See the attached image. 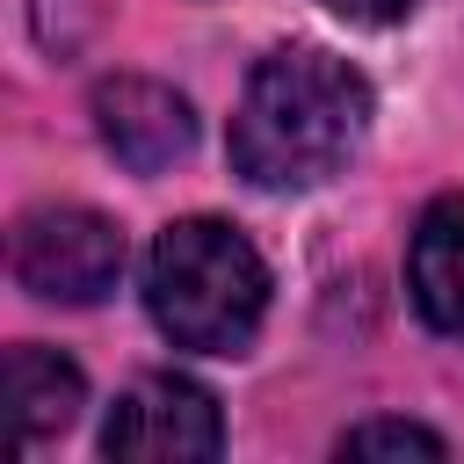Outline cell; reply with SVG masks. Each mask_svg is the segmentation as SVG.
I'll use <instances>...</instances> for the list:
<instances>
[{"instance_id":"obj_1","label":"cell","mask_w":464,"mask_h":464,"mask_svg":"<svg viewBox=\"0 0 464 464\" xmlns=\"http://www.w3.org/2000/svg\"><path fill=\"white\" fill-rule=\"evenodd\" d=\"M370 130V80L319 51V44H283L246 72V94L232 109V167L268 188L297 196L334 181Z\"/></svg>"},{"instance_id":"obj_2","label":"cell","mask_w":464,"mask_h":464,"mask_svg":"<svg viewBox=\"0 0 464 464\" xmlns=\"http://www.w3.org/2000/svg\"><path fill=\"white\" fill-rule=\"evenodd\" d=\"M145 312L188 355H239L268 312V268L225 218H174L145 254Z\"/></svg>"},{"instance_id":"obj_3","label":"cell","mask_w":464,"mask_h":464,"mask_svg":"<svg viewBox=\"0 0 464 464\" xmlns=\"http://www.w3.org/2000/svg\"><path fill=\"white\" fill-rule=\"evenodd\" d=\"M123 276V232L87 203H44L14 225V283L44 304H94Z\"/></svg>"},{"instance_id":"obj_4","label":"cell","mask_w":464,"mask_h":464,"mask_svg":"<svg viewBox=\"0 0 464 464\" xmlns=\"http://www.w3.org/2000/svg\"><path fill=\"white\" fill-rule=\"evenodd\" d=\"M102 450L123 464H203L225 450V420L196 377L160 370L116 399V413L102 420Z\"/></svg>"},{"instance_id":"obj_5","label":"cell","mask_w":464,"mask_h":464,"mask_svg":"<svg viewBox=\"0 0 464 464\" xmlns=\"http://www.w3.org/2000/svg\"><path fill=\"white\" fill-rule=\"evenodd\" d=\"M94 130L130 174H160L196 145L188 102L174 87H160V80H138V72H116V80L94 87Z\"/></svg>"},{"instance_id":"obj_6","label":"cell","mask_w":464,"mask_h":464,"mask_svg":"<svg viewBox=\"0 0 464 464\" xmlns=\"http://www.w3.org/2000/svg\"><path fill=\"white\" fill-rule=\"evenodd\" d=\"M406 283H413L420 319L442 341H464V188H450L420 210L413 246H406Z\"/></svg>"},{"instance_id":"obj_7","label":"cell","mask_w":464,"mask_h":464,"mask_svg":"<svg viewBox=\"0 0 464 464\" xmlns=\"http://www.w3.org/2000/svg\"><path fill=\"white\" fill-rule=\"evenodd\" d=\"M0 399H7L14 442L29 450V442H51V435H65V428H72V413H80L87 384H80V370H72L58 348L22 341V348H7V362H0Z\"/></svg>"},{"instance_id":"obj_8","label":"cell","mask_w":464,"mask_h":464,"mask_svg":"<svg viewBox=\"0 0 464 464\" xmlns=\"http://www.w3.org/2000/svg\"><path fill=\"white\" fill-rule=\"evenodd\" d=\"M341 457H442V435L420 420H362L341 435Z\"/></svg>"},{"instance_id":"obj_9","label":"cell","mask_w":464,"mask_h":464,"mask_svg":"<svg viewBox=\"0 0 464 464\" xmlns=\"http://www.w3.org/2000/svg\"><path fill=\"white\" fill-rule=\"evenodd\" d=\"M341 22H362V29H392V22H406L413 14V0H326Z\"/></svg>"}]
</instances>
